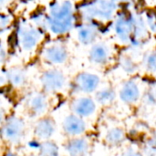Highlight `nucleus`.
Segmentation results:
<instances>
[{"instance_id": "nucleus-1", "label": "nucleus", "mask_w": 156, "mask_h": 156, "mask_svg": "<svg viewBox=\"0 0 156 156\" xmlns=\"http://www.w3.org/2000/svg\"><path fill=\"white\" fill-rule=\"evenodd\" d=\"M113 30L118 40L125 45L142 44L150 32L144 18L126 11L116 15L113 20Z\"/></svg>"}, {"instance_id": "nucleus-2", "label": "nucleus", "mask_w": 156, "mask_h": 156, "mask_svg": "<svg viewBox=\"0 0 156 156\" xmlns=\"http://www.w3.org/2000/svg\"><path fill=\"white\" fill-rule=\"evenodd\" d=\"M46 15L48 31L54 36H65L74 27L75 6L71 0H52Z\"/></svg>"}, {"instance_id": "nucleus-3", "label": "nucleus", "mask_w": 156, "mask_h": 156, "mask_svg": "<svg viewBox=\"0 0 156 156\" xmlns=\"http://www.w3.org/2000/svg\"><path fill=\"white\" fill-rule=\"evenodd\" d=\"M117 6L115 0H90L79 7V13L84 22L107 23L114 20Z\"/></svg>"}, {"instance_id": "nucleus-4", "label": "nucleus", "mask_w": 156, "mask_h": 156, "mask_svg": "<svg viewBox=\"0 0 156 156\" xmlns=\"http://www.w3.org/2000/svg\"><path fill=\"white\" fill-rule=\"evenodd\" d=\"M15 38L16 44L21 52L32 54L44 41L45 32L30 21L20 20L16 27Z\"/></svg>"}, {"instance_id": "nucleus-5", "label": "nucleus", "mask_w": 156, "mask_h": 156, "mask_svg": "<svg viewBox=\"0 0 156 156\" xmlns=\"http://www.w3.org/2000/svg\"><path fill=\"white\" fill-rule=\"evenodd\" d=\"M25 121L18 116H9L2 122L1 134L5 142L11 144L21 143L26 135Z\"/></svg>"}, {"instance_id": "nucleus-6", "label": "nucleus", "mask_w": 156, "mask_h": 156, "mask_svg": "<svg viewBox=\"0 0 156 156\" xmlns=\"http://www.w3.org/2000/svg\"><path fill=\"white\" fill-rule=\"evenodd\" d=\"M40 56L42 60L47 64L52 67H58L68 61L69 51L63 43L59 41H52L44 45Z\"/></svg>"}, {"instance_id": "nucleus-7", "label": "nucleus", "mask_w": 156, "mask_h": 156, "mask_svg": "<svg viewBox=\"0 0 156 156\" xmlns=\"http://www.w3.org/2000/svg\"><path fill=\"white\" fill-rule=\"evenodd\" d=\"M39 82L44 92L48 93H58L64 90L67 83L65 74L56 69H48L45 70L39 78Z\"/></svg>"}, {"instance_id": "nucleus-8", "label": "nucleus", "mask_w": 156, "mask_h": 156, "mask_svg": "<svg viewBox=\"0 0 156 156\" xmlns=\"http://www.w3.org/2000/svg\"><path fill=\"white\" fill-rule=\"evenodd\" d=\"M101 85V78L99 75L83 71L78 73L73 80V90L81 95H90L95 93Z\"/></svg>"}, {"instance_id": "nucleus-9", "label": "nucleus", "mask_w": 156, "mask_h": 156, "mask_svg": "<svg viewBox=\"0 0 156 156\" xmlns=\"http://www.w3.org/2000/svg\"><path fill=\"white\" fill-rule=\"evenodd\" d=\"M97 102L90 95H80L74 98L69 103L70 112L83 119L90 118L97 111Z\"/></svg>"}, {"instance_id": "nucleus-10", "label": "nucleus", "mask_w": 156, "mask_h": 156, "mask_svg": "<svg viewBox=\"0 0 156 156\" xmlns=\"http://www.w3.org/2000/svg\"><path fill=\"white\" fill-rule=\"evenodd\" d=\"M27 112L32 117L44 116L49 108V100L44 91H35L29 94L26 101Z\"/></svg>"}, {"instance_id": "nucleus-11", "label": "nucleus", "mask_w": 156, "mask_h": 156, "mask_svg": "<svg viewBox=\"0 0 156 156\" xmlns=\"http://www.w3.org/2000/svg\"><path fill=\"white\" fill-rule=\"evenodd\" d=\"M139 82L133 79L124 81L118 91L120 101L126 105H135L143 98Z\"/></svg>"}, {"instance_id": "nucleus-12", "label": "nucleus", "mask_w": 156, "mask_h": 156, "mask_svg": "<svg viewBox=\"0 0 156 156\" xmlns=\"http://www.w3.org/2000/svg\"><path fill=\"white\" fill-rule=\"evenodd\" d=\"M61 129L64 134L69 138L84 135L87 132L88 126L85 119L70 112L62 120Z\"/></svg>"}, {"instance_id": "nucleus-13", "label": "nucleus", "mask_w": 156, "mask_h": 156, "mask_svg": "<svg viewBox=\"0 0 156 156\" xmlns=\"http://www.w3.org/2000/svg\"><path fill=\"white\" fill-rule=\"evenodd\" d=\"M100 34V27L94 22H82L76 27V38L83 46H92Z\"/></svg>"}, {"instance_id": "nucleus-14", "label": "nucleus", "mask_w": 156, "mask_h": 156, "mask_svg": "<svg viewBox=\"0 0 156 156\" xmlns=\"http://www.w3.org/2000/svg\"><path fill=\"white\" fill-rule=\"evenodd\" d=\"M64 149L69 156H88L91 150V143L84 135L69 137L65 142Z\"/></svg>"}, {"instance_id": "nucleus-15", "label": "nucleus", "mask_w": 156, "mask_h": 156, "mask_svg": "<svg viewBox=\"0 0 156 156\" xmlns=\"http://www.w3.org/2000/svg\"><path fill=\"white\" fill-rule=\"evenodd\" d=\"M56 131V122L50 116L44 115L40 117L33 127V134L40 142L51 140Z\"/></svg>"}, {"instance_id": "nucleus-16", "label": "nucleus", "mask_w": 156, "mask_h": 156, "mask_svg": "<svg viewBox=\"0 0 156 156\" xmlns=\"http://www.w3.org/2000/svg\"><path fill=\"white\" fill-rule=\"evenodd\" d=\"M112 58V50L105 42H96L90 49L89 58L91 63L97 66H106Z\"/></svg>"}, {"instance_id": "nucleus-17", "label": "nucleus", "mask_w": 156, "mask_h": 156, "mask_svg": "<svg viewBox=\"0 0 156 156\" xmlns=\"http://www.w3.org/2000/svg\"><path fill=\"white\" fill-rule=\"evenodd\" d=\"M103 141L109 147H119L126 141V133L122 127L109 128L104 133Z\"/></svg>"}, {"instance_id": "nucleus-18", "label": "nucleus", "mask_w": 156, "mask_h": 156, "mask_svg": "<svg viewBox=\"0 0 156 156\" xmlns=\"http://www.w3.org/2000/svg\"><path fill=\"white\" fill-rule=\"evenodd\" d=\"M5 78L6 83H9L14 88H22L27 80V73L21 68H11L7 69Z\"/></svg>"}, {"instance_id": "nucleus-19", "label": "nucleus", "mask_w": 156, "mask_h": 156, "mask_svg": "<svg viewBox=\"0 0 156 156\" xmlns=\"http://www.w3.org/2000/svg\"><path fill=\"white\" fill-rule=\"evenodd\" d=\"M117 94L113 88L103 87L100 88L94 94V99L98 105L102 107H109L116 101Z\"/></svg>"}, {"instance_id": "nucleus-20", "label": "nucleus", "mask_w": 156, "mask_h": 156, "mask_svg": "<svg viewBox=\"0 0 156 156\" xmlns=\"http://www.w3.org/2000/svg\"><path fill=\"white\" fill-rule=\"evenodd\" d=\"M38 156H59V147L52 140L40 142L37 145Z\"/></svg>"}, {"instance_id": "nucleus-21", "label": "nucleus", "mask_w": 156, "mask_h": 156, "mask_svg": "<svg viewBox=\"0 0 156 156\" xmlns=\"http://www.w3.org/2000/svg\"><path fill=\"white\" fill-rule=\"evenodd\" d=\"M120 67L122 69L130 75L135 74L138 70V65L135 63L133 58L127 55H122L120 57V61H119Z\"/></svg>"}, {"instance_id": "nucleus-22", "label": "nucleus", "mask_w": 156, "mask_h": 156, "mask_svg": "<svg viewBox=\"0 0 156 156\" xmlns=\"http://www.w3.org/2000/svg\"><path fill=\"white\" fill-rule=\"evenodd\" d=\"M143 66L149 73H156V51H151L145 54L143 58Z\"/></svg>"}, {"instance_id": "nucleus-23", "label": "nucleus", "mask_w": 156, "mask_h": 156, "mask_svg": "<svg viewBox=\"0 0 156 156\" xmlns=\"http://www.w3.org/2000/svg\"><path fill=\"white\" fill-rule=\"evenodd\" d=\"M143 104L149 109L156 107V87L149 88L143 95Z\"/></svg>"}, {"instance_id": "nucleus-24", "label": "nucleus", "mask_w": 156, "mask_h": 156, "mask_svg": "<svg viewBox=\"0 0 156 156\" xmlns=\"http://www.w3.org/2000/svg\"><path fill=\"white\" fill-rule=\"evenodd\" d=\"M144 20L149 31L156 35V11L149 10L145 15Z\"/></svg>"}, {"instance_id": "nucleus-25", "label": "nucleus", "mask_w": 156, "mask_h": 156, "mask_svg": "<svg viewBox=\"0 0 156 156\" xmlns=\"http://www.w3.org/2000/svg\"><path fill=\"white\" fill-rule=\"evenodd\" d=\"M121 156H144L143 152L140 151L135 146H129L127 147L122 153Z\"/></svg>"}, {"instance_id": "nucleus-26", "label": "nucleus", "mask_w": 156, "mask_h": 156, "mask_svg": "<svg viewBox=\"0 0 156 156\" xmlns=\"http://www.w3.org/2000/svg\"><path fill=\"white\" fill-rule=\"evenodd\" d=\"M12 23V17L8 15V14H2L1 16V30L4 31L5 29H6L10 24Z\"/></svg>"}, {"instance_id": "nucleus-27", "label": "nucleus", "mask_w": 156, "mask_h": 156, "mask_svg": "<svg viewBox=\"0 0 156 156\" xmlns=\"http://www.w3.org/2000/svg\"><path fill=\"white\" fill-rule=\"evenodd\" d=\"M149 138H150L153 142H154L156 144V129H154V130L152 132V133H151V135L149 136Z\"/></svg>"}, {"instance_id": "nucleus-28", "label": "nucleus", "mask_w": 156, "mask_h": 156, "mask_svg": "<svg viewBox=\"0 0 156 156\" xmlns=\"http://www.w3.org/2000/svg\"><path fill=\"white\" fill-rule=\"evenodd\" d=\"M133 0H115V2L117 4H129L131 2H133Z\"/></svg>"}, {"instance_id": "nucleus-29", "label": "nucleus", "mask_w": 156, "mask_h": 156, "mask_svg": "<svg viewBox=\"0 0 156 156\" xmlns=\"http://www.w3.org/2000/svg\"><path fill=\"white\" fill-rule=\"evenodd\" d=\"M3 156H17V154L16 153L12 152V151H6Z\"/></svg>"}, {"instance_id": "nucleus-30", "label": "nucleus", "mask_w": 156, "mask_h": 156, "mask_svg": "<svg viewBox=\"0 0 156 156\" xmlns=\"http://www.w3.org/2000/svg\"><path fill=\"white\" fill-rule=\"evenodd\" d=\"M12 0H0V3H1V6L2 7H4L5 5H8L10 2H11Z\"/></svg>"}, {"instance_id": "nucleus-31", "label": "nucleus", "mask_w": 156, "mask_h": 156, "mask_svg": "<svg viewBox=\"0 0 156 156\" xmlns=\"http://www.w3.org/2000/svg\"><path fill=\"white\" fill-rule=\"evenodd\" d=\"M26 156H38V154H28Z\"/></svg>"}]
</instances>
